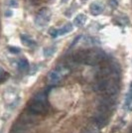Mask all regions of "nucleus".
Wrapping results in <instances>:
<instances>
[{
    "label": "nucleus",
    "instance_id": "8",
    "mask_svg": "<svg viewBox=\"0 0 132 133\" xmlns=\"http://www.w3.org/2000/svg\"><path fill=\"white\" fill-rule=\"evenodd\" d=\"M87 22V16L84 14H78L74 19V24L77 27H83Z\"/></svg>",
    "mask_w": 132,
    "mask_h": 133
},
{
    "label": "nucleus",
    "instance_id": "22",
    "mask_svg": "<svg viewBox=\"0 0 132 133\" xmlns=\"http://www.w3.org/2000/svg\"><path fill=\"white\" fill-rule=\"evenodd\" d=\"M68 1H69V0H63V2H64V3H66V2H68Z\"/></svg>",
    "mask_w": 132,
    "mask_h": 133
},
{
    "label": "nucleus",
    "instance_id": "24",
    "mask_svg": "<svg viewBox=\"0 0 132 133\" xmlns=\"http://www.w3.org/2000/svg\"><path fill=\"white\" fill-rule=\"evenodd\" d=\"M82 1H85V0H82Z\"/></svg>",
    "mask_w": 132,
    "mask_h": 133
},
{
    "label": "nucleus",
    "instance_id": "18",
    "mask_svg": "<svg viewBox=\"0 0 132 133\" xmlns=\"http://www.w3.org/2000/svg\"><path fill=\"white\" fill-rule=\"evenodd\" d=\"M126 104L127 105H129L130 103L132 102V94H127V96H126Z\"/></svg>",
    "mask_w": 132,
    "mask_h": 133
},
{
    "label": "nucleus",
    "instance_id": "21",
    "mask_svg": "<svg viewBox=\"0 0 132 133\" xmlns=\"http://www.w3.org/2000/svg\"><path fill=\"white\" fill-rule=\"evenodd\" d=\"M31 1H32V2H33V3H37V2H38L39 0H31Z\"/></svg>",
    "mask_w": 132,
    "mask_h": 133
},
{
    "label": "nucleus",
    "instance_id": "15",
    "mask_svg": "<svg viewBox=\"0 0 132 133\" xmlns=\"http://www.w3.org/2000/svg\"><path fill=\"white\" fill-rule=\"evenodd\" d=\"M7 5L10 7H16L17 0H7Z\"/></svg>",
    "mask_w": 132,
    "mask_h": 133
},
{
    "label": "nucleus",
    "instance_id": "13",
    "mask_svg": "<svg viewBox=\"0 0 132 133\" xmlns=\"http://www.w3.org/2000/svg\"><path fill=\"white\" fill-rule=\"evenodd\" d=\"M56 52L55 47H48L44 49V56L45 57H51Z\"/></svg>",
    "mask_w": 132,
    "mask_h": 133
},
{
    "label": "nucleus",
    "instance_id": "10",
    "mask_svg": "<svg viewBox=\"0 0 132 133\" xmlns=\"http://www.w3.org/2000/svg\"><path fill=\"white\" fill-rule=\"evenodd\" d=\"M21 41H22V43L25 46H27V47H35L36 46V42L34 41L30 36H28V35H21Z\"/></svg>",
    "mask_w": 132,
    "mask_h": 133
},
{
    "label": "nucleus",
    "instance_id": "5",
    "mask_svg": "<svg viewBox=\"0 0 132 133\" xmlns=\"http://www.w3.org/2000/svg\"><path fill=\"white\" fill-rule=\"evenodd\" d=\"M116 99L115 96H108V95H103L101 99L99 100V108L103 109L106 112L109 113L115 106Z\"/></svg>",
    "mask_w": 132,
    "mask_h": 133
},
{
    "label": "nucleus",
    "instance_id": "19",
    "mask_svg": "<svg viewBox=\"0 0 132 133\" xmlns=\"http://www.w3.org/2000/svg\"><path fill=\"white\" fill-rule=\"evenodd\" d=\"M129 89H130V91L132 92V83H130V87H129Z\"/></svg>",
    "mask_w": 132,
    "mask_h": 133
},
{
    "label": "nucleus",
    "instance_id": "2",
    "mask_svg": "<svg viewBox=\"0 0 132 133\" xmlns=\"http://www.w3.org/2000/svg\"><path fill=\"white\" fill-rule=\"evenodd\" d=\"M47 96L44 92L36 94L28 104V109L32 114H44L48 111Z\"/></svg>",
    "mask_w": 132,
    "mask_h": 133
},
{
    "label": "nucleus",
    "instance_id": "6",
    "mask_svg": "<svg viewBox=\"0 0 132 133\" xmlns=\"http://www.w3.org/2000/svg\"><path fill=\"white\" fill-rule=\"evenodd\" d=\"M107 120H108V112H106L105 110H103V109H101V108L98 107V110L96 111V113L94 115L95 124L99 128H102L103 126L106 125Z\"/></svg>",
    "mask_w": 132,
    "mask_h": 133
},
{
    "label": "nucleus",
    "instance_id": "9",
    "mask_svg": "<svg viewBox=\"0 0 132 133\" xmlns=\"http://www.w3.org/2000/svg\"><path fill=\"white\" fill-rule=\"evenodd\" d=\"M72 28H74L72 27V24L68 23L65 26H63L61 29H57V31H58V36H64V35H66V34L72 32Z\"/></svg>",
    "mask_w": 132,
    "mask_h": 133
},
{
    "label": "nucleus",
    "instance_id": "3",
    "mask_svg": "<svg viewBox=\"0 0 132 133\" xmlns=\"http://www.w3.org/2000/svg\"><path fill=\"white\" fill-rule=\"evenodd\" d=\"M70 72V70L68 66H59L56 70L52 71L48 75V81L51 83H59L64 77H66L67 75Z\"/></svg>",
    "mask_w": 132,
    "mask_h": 133
},
{
    "label": "nucleus",
    "instance_id": "11",
    "mask_svg": "<svg viewBox=\"0 0 132 133\" xmlns=\"http://www.w3.org/2000/svg\"><path fill=\"white\" fill-rule=\"evenodd\" d=\"M18 69L20 72H26L29 69V63L27 60L25 59H21L20 61L18 62Z\"/></svg>",
    "mask_w": 132,
    "mask_h": 133
},
{
    "label": "nucleus",
    "instance_id": "4",
    "mask_svg": "<svg viewBox=\"0 0 132 133\" xmlns=\"http://www.w3.org/2000/svg\"><path fill=\"white\" fill-rule=\"evenodd\" d=\"M51 10L48 8H42L40 11L38 12L36 19H35V23L38 27H45L48 25V23L51 20Z\"/></svg>",
    "mask_w": 132,
    "mask_h": 133
},
{
    "label": "nucleus",
    "instance_id": "7",
    "mask_svg": "<svg viewBox=\"0 0 132 133\" xmlns=\"http://www.w3.org/2000/svg\"><path fill=\"white\" fill-rule=\"evenodd\" d=\"M103 10H104V6L102 3H100L98 1L91 3L89 6V11L94 16H97L99 14H101L103 12Z\"/></svg>",
    "mask_w": 132,
    "mask_h": 133
},
{
    "label": "nucleus",
    "instance_id": "23",
    "mask_svg": "<svg viewBox=\"0 0 132 133\" xmlns=\"http://www.w3.org/2000/svg\"><path fill=\"white\" fill-rule=\"evenodd\" d=\"M129 133H132V130H130V132H129Z\"/></svg>",
    "mask_w": 132,
    "mask_h": 133
},
{
    "label": "nucleus",
    "instance_id": "12",
    "mask_svg": "<svg viewBox=\"0 0 132 133\" xmlns=\"http://www.w3.org/2000/svg\"><path fill=\"white\" fill-rule=\"evenodd\" d=\"M83 44L85 46H95V45L99 44V41L94 37H84Z\"/></svg>",
    "mask_w": 132,
    "mask_h": 133
},
{
    "label": "nucleus",
    "instance_id": "16",
    "mask_svg": "<svg viewBox=\"0 0 132 133\" xmlns=\"http://www.w3.org/2000/svg\"><path fill=\"white\" fill-rule=\"evenodd\" d=\"M50 35H51L53 38L58 37V31H57V29H51V30H50Z\"/></svg>",
    "mask_w": 132,
    "mask_h": 133
},
{
    "label": "nucleus",
    "instance_id": "20",
    "mask_svg": "<svg viewBox=\"0 0 132 133\" xmlns=\"http://www.w3.org/2000/svg\"><path fill=\"white\" fill-rule=\"evenodd\" d=\"M3 70H2V69H1V68H0V75H2V74H3Z\"/></svg>",
    "mask_w": 132,
    "mask_h": 133
},
{
    "label": "nucleus",
    "instance_id": "14",
    "mask_svg": "<svg viewBox=\"0 0 132 133\" xmlns=\"http://www.w3.org/2000/svg\"><path fill=\"white\" fill-rule=\"evenodd\" d=\"M8 74L7 72H3L2 75H0V83H4L6 79L8 78Z\"/></svg>",
    "mask_w": 132,
    "mask_h": 133
},
{
    "label": "nucleus",
    "instance_id": "1",
    "mask_svg": "<svg viewBox=\"0 0 132 133\" xmlns=\"http://www.w3.org/2000/svg\"><path fill=\"white\" fill-rule=\"evenodd\" d=\"M105 53L99 49L82 50L72 56V60L77 64H84L88 66H96L105 60Z\"/></svg>",
    "mask_w": 132,
    "mask_h": 133
},
{
    "label": "nucleus",
    "instance_id": "17",
    "mask_svg": "<svg viewBox=\"0 0 132 133\" xmlns=\"http://www.w3.org/2000/svg\"><path fill=\"white\" fill-rule=\"evenodd\" d=\"M9 51H10L11 53H14V54L20 53V49H19V48H16V47H9Z\"/></svg>",
    "mask_w": 132,
    "mask_h": 133
}]
</instances>
